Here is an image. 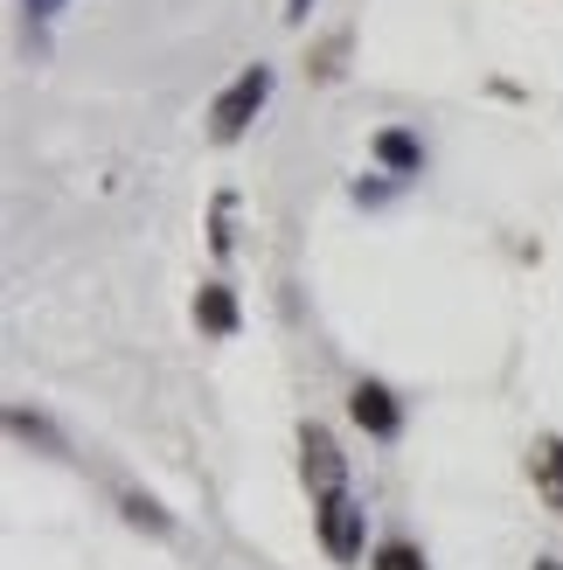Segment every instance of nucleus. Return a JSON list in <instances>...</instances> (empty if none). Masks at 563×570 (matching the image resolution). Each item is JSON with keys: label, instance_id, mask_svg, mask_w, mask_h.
Masks as SVG:
<instances>
[{"label": "nucleus", "instance_id": "1", "mask_svg": "<svg viewBox=\"0 0 563 570\" xmlns=\"http://www.w3.org/2000/svg\"><path fill=\"white\" fill-rule=\"evenodd\" d=\"M265 98H271V70H265V63H250V70L230 83V91L209 105V132L223 139V147H230V139H244V126L265 111Z\"/></svg>", "mask_w": 563, "mask_h": 570}, {"label": "nucleus", "instance_id": "2", "mask_svg": "<svg viewBox=\"0 0 563 570\" xmlns=\"http://www.w3.org/2000/svg\"><path fill=\"white\" fill-rule=\"evenodd\" d=\"M299 473H306V488H314V501L348 494V488H342L348 466H342V445H334L327 424H299Z\"/></svg>", "mask_w": 563, "mask_h": 570}, {"label": "nucleus", "instance_id": "3", "mask_svg": "<svg viewBox=\"0 0 563 570\" xmlns=\"http://www.w3.org/2000/svg\"><path fill=\"white\" fill-rule=\"evenodd\" d=\"M320 543H327L334 563H355L362 557V508L348 494H327L320 501Z\"/></svg>", "mask_w": 563, "mask_h": 570}, {"label": "nucleus", "instance_id": "4", "mask_svg": "<svg viewBox=\"0 0 563 570\" xmlns=\"http://www.w3.org/2000/svg\"><path fill=\"white\" fill-rule=\"evenodd\" d=\"M348 411H355L362 432H376V439H397V432H404V411H397V396H389L383 383H355Z\"/></svg>", "mask_w": 563, "mask_h": 570}, {"label": "nucleus", "instance_id": "5", "mask_svg": "<svg viewBox=\"0 0 563 570\" xmlns=\"http://www.w3.org/2000/svg\"><path fill=\"white\" fill-rule=\"evenodd\" d=\"M529 480H536L543 508H556V515H563V439H556V432L529 445Z\"/></svg>", "mask_w": 563, "mask_h": 570}, {"label": "nucleus", "instance_id": "6", "mask_svg": "<svg viewBox=\"0 0 563 570\" xmlns=\"http://www.w3.org/2000/svg\"><path fill=\"white\" fill-rule=\"evenodd\" d=\"M195 321H203V334H237V293H230V285H203Z\"/></svg>", "mask_w": 563, "mask_h": 570}, {"label": "nucleus", "instance_id": "7", "mask_svg": "<svg viewBox=\"0 0 563 570\" xmlns=\"http://www.w3.org/2000/svg\"><path fill=\"white\" fill-rule=\"evenodd\" d=\"M376 160L397 167V175H417V167H425V147H417L404 126H389V132H376Z\"/></svg>", "mask_w": 563, "mask_h": 570}, {"label": "nucleus", "instance_id": "8", "mask_svg": "<svg viewBox=\"0 0 563 570\" xmlns=\"http://www.w3.org/2000/svg\"><path fill=\"white\" fill-rule=\"evenodd\" d=\"M342 56H348V36H327L314 56H306V77H320V83H327V77H342Z\"/></svg>", "mask_w": 563, "mask_h": 570}, {"label": "nucleus", "instance_id": "9", "mask_svg": "<svg viewBox=\"0 0 563 570\" xmlns=\"http://www.w3.org/2000/svg\"><path fill=\"white\" fill-rule=\"evenodd\" d=\"M209 250L230 258V195H216V216H209Z\"/></svg>", "mask_w": 563, "mask_h": 570}, {"label": "nucleus", "instance_id": "10", "mask_svg": "<svg viewBox=\"0 0 563 570\" xmlns=\"http://www.w3.org/2000/svg\"><path fill=\"white\" fill-rule=\"evenodd\" d=\"M376 570H425V557H417L411 543H383L376 550Z\"/></svg>", "mask_w": 563, "mask_h": 570}, {"label": "nucleus", "instance_id": "11", "mask_svg": "<svg viewBox=\"0 0 563 570\" xmlns=\"http://www.w3.org/2000/svg\"><path fill=\"white\" fill-rule=\"evenodd\" d=\"M126 515H132V522H147V529H167V515H160L154 501H139V494H126Z\"/></svg>", "mask_w": 563, "mask_h": 570}, {"label": "nucleus", "instance_id": "12", "mask_svg": "<svg viewBox=\"0 0 563 570\" xmlns=\"http://www.w3.org/2000/svg\"><path fill=\"white\" fill-rule=\"evenodd\" d=\"M306 14H314V0H286V21H293V28H299Z\"/></svg>", "mask_w": 563, "mask_h": 570}, {"label": "nucleus", "instance_id": "13", "mask_svg": "<svg viewBox=\"0 0 563 570\" xmlns=\"http://www.w3.org/2000/svg\"><path fill=\"white\" fill-rule=\"evenodd\" d=\"M56 8H63V0H28V14H56Z\"/></svg>", "mask_w": 563, "mask_h": 570}, {"label": "nucleus", "instance_id": "14", "mask_svg": "<svg viewBox=\"0 0 563 570\" xmlns=\"http://www.w3.org/2000/svg\"><path fill=\"white\" fill-rule=\"evenodd\" d=\"M536 570H563V563H536Z\"/></svg>", "mask_w": 563, "mask_h": 570}]
</instances>
